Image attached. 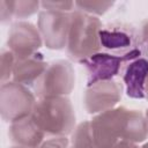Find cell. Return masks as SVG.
<instances>
[{"instance_id": "6da1fadb", "label": "cell", "mask_w": 148, "mask_h": 148, "mask_svg": "<svg viewBox=\"0 0 148 148\" xmlns=\"http://www.w3.org/2000/svg\"><path fill=\"white\" fill-rule=\"evenodd\" d=\"M31 117L49 136L71 135L76 126L74 108L67 96L37 98Z\"/></svg>"}, {"instance_id": "7a4b0ae2", "label": "cell", "mask_w": 148, "mask_h": 148, "mask_svg": "<svg viewBox=\"0 0 148 148\" xmlns=\"http://www.w3.org/2000/svg\"><path fill=\"white\" fill-rule=\"evenodd\" d=\"M103 24L96 16L82 13L77 9L71 13V25L66 51L74 61H82L102 51L99 44V30Z\"/></svg>"}, {"instance_id": "3957f363", "label": "cell", "mask_w": 148, "mask_h": 148, "mask_svg": "<svg viewBox=\"0 0 148 148\" xmlns=\"http://www.w3.org/2000/svg\"><path fill=\"white\" fill-rule=\"evenodd\" d=\"M99 44L102 51L126 57L130 60L142 56L148 57V50L142 43L140 30L127 23L113 22L103 25L99 30Z\"/></svg>"}, {"instance_id": "277c9868", "label": "cell", "mask_w": 148, "mask_h": 148, "mask_svg": "<svg viewBox=\"0 0 148 148\" xmlns=\"http://www.w3.org/2000/svg\"><path fill=\"white\" fill-rule=\"evenodd\" d=\"M75 86V72L68 60L58 59L47 64L43 75L34 86L38 98L68 96Z\"/></svg>"}, {"instance_id": "5b68a950", "label": "cell", "mask_w": 148, "mask_h": 148, "mask_svg": "<svg viewBox=\"0 0 148 148\" xmlns=\"http://www.w3.org/2000/svg\"><path fill=\"white\" fill-rule=\"evenodd\" d=\"M37 102L35 92L28 87L8 81L0 87V114L3 121L15 123L30 117Z\"/></svg>"}, {"instance_id": "8992f818", "label": "cell", "mask_w": 148, "mask_h": 148, "mask_svg": "<svg viewBox=\"0 0 148 148\" xmlns=\"http://www.w3.org/2000/svg\"><path fill=\"white\" fill-rule=\"evenodd\" d=\"M127 112V108L116 106L95 114L89 120L92 139L97 148H111L119 140H125Z\"/></svg>"}, {"instance_id": "52a82bcc", "label": "cell", "mask_w": 148, "mask_h": 148, "mask_svg": "<svg viewBox=\"0 0 148 148\" xmlns=\"http://www.w3.org/2000/svg\"><path fill=\"white\" fill-rule=\"evenodd\" d=\"M71 13L40 9L37 28L44 45L49 50H62L67 45Z\"/></svg>"}, {"instance_id": "ba28073f", "label": "cell", "mask_w": 148, "mask_h": 148, "mask_svg": "<svg viewBox=\"0 0 148 148\" xmlns=\"http://www.w3.org/2000/svg\"><path fill=\"white\" fill-rule=\"evenodd\" d=\"M43 44L38 28L31 22L16 21L8 30L7 49L13 52L16 60L38 53Z\"/></svg>"}, {"instance_id": "9c48e42d", "label": "cell", "mask_w": 148, "mask_h": 148, "mask_svg": "<svg viewBox=\"0 0 148 148\" xmlns=\"http://www.w3.org/2000/svg\"><path fill=\"white\" fill-rule=\"evenodd\" d=\"M124 86L117 80L103 81L86 88L83 105L89 114H98L118 106L123 96Z\"/></svg>"}, {"instance_id": "30bf717a", "label": "cell", "mask_w": 148, "mask_h": 148, "mask_svg": "<svg viewBox=\"0 0 148 148\" xmlns=\"http://www.w3.org/2000/svg\"><path fill=\"white\" fill-rule=\"evenodd\" d=\"M128 61L131 60L126 57H119L104 51H99L80 61L87 74V87L114 80L116 76L121 74L125 64Z\"/></svg>"}, {"instance_id": "8fae6325", "label": "cell", "mask_w": 148, "mask_h": 148, "mask_svg": "<svg viewBox=\"0 0 148 148\" xmlns=\"http://www.w3.org/2000/svg\"><path fill=\"white\" fill-rule=\"evenodd\" d=\"M121 83L130 98H146V82L148 79V57H140L125 64L121 71Z\"/></svg>"}, {"instance_id": "7c38bea8", "label": "cell", "mask_w": 148, "mask_h": 148, "mask_svg": "<svg viewBox=\"0 0 148 148\" xmlns=\"http://www.w3.org/2000/svg\"><path fill=\"white\" fill-rule=\"evenodd\" d=\"M8 135L15 146L24 148H37L46 138L32 117H27L9 125Z\"/></svg>"}, {"instance_id": "4fadbf2b", "label": "cell", "mask_w": 148, "mask_h": 148, "mask_svg": "<svg viewBox=\"0 0 148 148\" xmlns=\"http://www.w3.org/2000/svg\"><path fill=\"white\" fill-rule=\"evenodd\" d=\"M47 67V62L44 59L43 53L38 52L24 59L16 60L12 81L21 83L25 87H32L43 75Z\"/></svg>"}, {"instance_id": "5bb4252c", "label": "cell", "mask_w": 148, "mask_h": 148, "mask_svg": "<svg viewBox=\"0 0 148 148\" xmlns=\"http://www.w3.org/2000/svg\"><path fill=\"white\" fill-rule=\"evenodd\" d=\"M69 148H97L92 139L89 120L82 121L75 126L71 134Z\"/></svg>"}, {"instance_id": "9a60e30c", "label": "cell", "mask_w": 148, "mask_h": 148, "mask_svg": "<svg viewBox=\"0 0 148 148\" xmlns=\"http://www.w3.org/2000/svg\"><path fill=\"white\" fill-rule=\"evenodd\" d=\"M10 12L13 20L16 18L18 21H23L24 18H28L32 16L36 13L40 12V1H31V0H18V1H12L8 0Z\"/></svg>"}, {"instance_id": "2e32d148", "label": "cell", "mask_w": 148, "mask_h": 148, "mask_svg": "<svg viewBox=\"0 0 148 148\" xmlns=\"http://www.w3.org/2000/svg\"><path fill=\"white\" fill-rule=\"evenodd\" d=\"M113 5V1H75V9L98 17L104 15Z\"/></svg>"}, {"instance_id": "e0dca14e", "label": "cell", "mask_w": 148, "mask_h": 148, "mask_svg": "<svg viewBox=\"0 0 148 148\" xmlns=\"http://www.w3.org/2000/svg\"><path fill=\"white\" fill-rule=\"evenodd\" d=\"M16 62V58L10 50L7 47L1 50L0 54V81L1 83H6L8 81H12L13 77V71Z\"/></svg>"}, {"instance_id": "ac0fdd59", "label": "cell", "mask_w": 148, "mask_h": 148, "mask_svg": "<svg viewBox=\"0 0 148 148\" xmlns=\"http://www.w3.org/2000/svg\"><path fill=\"white\" fill-rule=\"evenodd\" d=\"M40 8L42 9H49V10H57V12H65V13H72L75 9V1H40Z\"/></svg>"}, {"instance_id": "d6986e66", "label": "cell", "mask_w": 148, "mask_h": 148, "mask_svg": "<svg viewBox=\"0 0 148 148\" xmlns=\"http://www.w3.org/2000/svg\"><path fill=\"white\" fill-rule=\"evenodd\" d=\"M37 148H69V139L67 136H49Z\"/></svg>"}, {"instance_id": "ffe728a7", "label": "cell", "mask_w": 148, "mask_h": 148, "mask_svg": "<svg viewBox=\"0 0 148 148\" xmlns=\"http://www.w3.org/2000/svg\"><path fill=\"white\" fill-rule=\"evenodd\" d=\"M140 35H141V39L143 45L146 46V49L148 50V18L145 20L140 27Z\"/></svg>"}, {"instance_id": "44dd1931", "label": "cell", "mask_w": 148, "mask_h": 148, "mask_svg": "<svg viewBox=\"0 0 148 148\" xmlns=\"http://www.w3.org/2000/svg\"><path fill=\"white\" fill-rule=\"evenodd\" d=\"M111 148H140V147L138 143H133V142L127 141V140H119Z\"/></svg>"}, {"instance_id": "7402d4cb", "label": "cell", "mask_w": 148, "mask_h": 148, "mask_svg": "<svg viewBox=\"0 0 148 148\" xmlns=\"http://www.w3.org/2000/svg\"><path fill=\"white\" fill-rule=\"evenodd\" d=\"M145 94H146V98H145V99H148V79H147V82H146V90H145Z\"/></svg>"}, {"instance_id": "603a6c76", "label": "cell", "mask_w": 148, "mask_h": 148, "mask_svg": "<svg viewBox=\"0 0 148 148\" xmlns=\"http://www.w3.org/2000/svg\"><path fill=\"white\" fill-rule=\"evenodd\" d=\"M145 118H146V123H147V128H148V109H147V111H146V113H145Z\"/></svg>"}, {"instance_id": "cb8c5ba5", "label": "cell", "mask_w": 148, "mask_h": 148, "mask_svg": "<svg viewBox=\"0 0 148 148\" xmlns=\"http://www.w3.org/2000/svg\"><path fill=\"white\" fill-rule=\"evenodd\" d=\"M140 148H148V142H146V143H145L143 146H141Z\"/></svg>"}, {"instance_id": "d4e9b609", "label": "cell", "mask_w": 148, "mask_h": 148, "mask_svg": "<svg viewBox=\"0 0 148 148\" xmlns=\"http://www.w3.org/2000/svg\"><path fill=\"white\" fill-rule=\"evenodd\" d=\"M10 148H24V147H20V146H15V145H14V146L10 147Z\"/></svg>"}]
</instances>
